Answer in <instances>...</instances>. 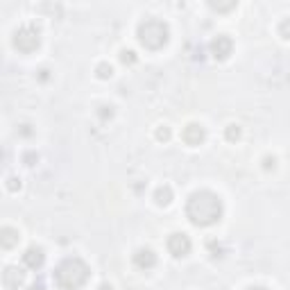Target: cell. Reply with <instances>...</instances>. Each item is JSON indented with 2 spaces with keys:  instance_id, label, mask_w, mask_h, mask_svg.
Returning <instances> with one entry per match:
<instances>
[{
  "instance_id": "cell-5",
  "label": "cell",
  "mask_w": 290,
  "mask_h": 290,
  "mask_svg": "<svg viewBox=\"0 0 290 290\" xmlns=\"http://www.w3.org/2000/svg\"><path fill=\"white\" fill-rule=\"evenodd\" d=\"M166 245H168V252H170L175 259H184V256H188L190 254V247H193L190 238L186 236V234H182V231H175V234H170Z\"/></svg>"
},
{
  "instance_id": "cell-10",
  "label": "cell",
  "mask_w": 290,
  "mask_h": 290,
  "mask_svg": "<svg viewBox=\"0 0 290 290\" xmlns=\"http://www.w3.org/2000/svg\"><path fill=\"white\" fill-rule=\"evenodd\" d=\"M134 265L138 267V270H152L154 265H157V254H154L150 247H141L134 252Z\"/></svg>"
},
{
  "instance_id": "cell-25",
  "label": "cell",
  "mask_w": 290,
  "mask_h": 290,
  "mask_svg": "<svg viewBox=\"0 0 290 290\" xmlns=\"http://www.w3.org/2000/svg\"><path fill=\"white\" fill-rule=\"evenodd\" d=\"M27 290H46V286H43V281H34L27 286Z\"/></svg>"
},
{
  "instance_id": "cell-27",
  "label": "cell",
  "mask_w": 290,
  "mask_h": 290,
  "mask_svg": "<svg viewBox=\"0 0 290 290\" xmlns=\"http://www.w3.org/2000/svg\"><path fill=\"white\" fill-rule=\"evenodd\" d=\"M247 290H267L265 286H252V288H247Z\"/></svg>"
},
{
  "instance_id": "cell-15",
  "label": "cell",
  "mask_w": 290,
  "mask_h": 290,
  "mask_svg": "<svg viewBox=\"0 0 290 290\" xmlns=\"http://www.w3.org/2000/svg\"><path fill=\"white\" fill-rule=\"evenodd\" d=\"M136 53H134V50H123V53H120V61H123L125 66H132V64H136Z\"/></svg>"
},
{
  "instance_id": "cell-6",
  "label": "cell",
  "mask_w": 290,
  "mask_h": 290,
  "mask_svg": "<svg viewBox=\"0 0 290 290\" xmlns=\"http://www.w3.org/2000/svg\"><path fill=\"white\" fill-rule=\"evenodd\" d=\"M209 50H211V54H213L218 61H225V59H229V54L234 53V41L225 34H218L213 41L209 43Z\"/></svg>"
},
{
  "instance_id": "cell-8",
  "label": "cell",
  "mask_w": 290,
  "mask_h": 290,
  "mask_svg": "<svg viewBox=\"0 0 290 290\" xmlns=\"http://www.w3.org/2000/svg\"><path fill=\"white\" fill-rule=\"evenodd\" d=\"M43 263H46V252H43L41 247H36V245H32V247H27L23 252V265L27 267V270H41Z\"/></svg>"
},
{
  "instance_id": "cell-11",
  "label": "cell",
  "mask_w": 290,
  "mask_h": 290,
  "mask_svg": "<svg viewBox=\"0 0 290 290\" xmlns=\"http://www.w3.org/2000/svg\"><path fill=\"white\" fill-rule=\"evenodd\" d=\"M18 240H21L18 229H14V227H2L0 229V245L5 249H12L14 245H18Z\"/></svg>"
},
{
  "instance_id": "cell-28",
  "label": "cell",
  "mask_w": 290,
  "mask_h": 290,
  "mask_svg": "<svg viewBox=\"0 0 290 290\" xmlns=\"http://www.w3.org/2000/svg\"><path fill=\"white\" fill-rule=\"evenodd\" d=\"M100 290H113V288H111L109 284H102V286H100Z\"/></svg>"
},
{
  "instance_id": "cell-9",
  "label": "cell",
  "mask_w": 290,
  "mask_h": 290,
  "mask_svg": "<svg viewBox=\"0 0 290 290\" xmlns=\"http://www.w3.org/2000/svg\"><path fill=\"white\" fill-rule=\"evenodd\" d=\"M23 281H25V272L21 270V267H14V265L5 267V272H2V284H5V288L18 290L21 286H23Z\"/></svg>"
},
{
  "instance_id": "cell-7",
  "label": "cell",
  "mask_w": 290,
  "mask_h": 290,
  "mask_svg": "<svg viewBox=\"0 0 290 290\" xmlns=\"http://www.w3.org/2000/svg\"><path fill=\"white\" fill-rule=\"evenodd\" d=\"M204 138H207V130L202 127V125L197 123H190L184 127L182 132V141L186 143V145H190V148H197V145H202L204 143Z\"/></svg>"
},
{
  "instance_id": "cell-24",
  "label": "cell",
  "mask_w": 290,
  "mask_h": 290,
  "mask_svg": "<svg viewBox=\"0 0 290 290\" xmlns=\"http://www.w3.org/2000/svg\"><path fill=\"white\" fill-rule=\"evenodd\" d=\"M209 249L213 252V256H222V247L215 245V240H209Z\"/></svg>"
},
{
  "instance_id": "cell-1",
  "label": "cell",
  "mask_w": 290,
  "mask_h": 290,
  "mask_svg": "<svg viewBox=\"0 0 290 290\" xmlns=\"http://www.w3.org/2000/svg\"><path fill=\"white\" fill-rule=\"evenodd\" d=\"M225 215L222 197L213 190H195L186 202V218L195 227H211Z\"/></svg>"
},
{
  "instance_id": "cell-2",
  "label": "cell",
  "mask_w": 290,
  "mask_h": 290,
  "mask_svg": "<svg viewBox=\"0 0 290 290\" xmlns=\"http://www.w3.org/2000/svg\"><path fill=\"white\" fill-rule=\"evenodd\" d=\"M89 277H91L89 263L84 259H79V256H68V259H64L53 272L54 284L61 290H79L82 286H86Z\"/></svg>"
},
{
  "instance_id": "cell-12",
  "label": "cell",
  "mask_w": 290,
  "mask_h": 290,
  "mask_svg": "<svg viewBox=\"0 0 290 290\" xmlns=\"http://www.w3.org/2000/svg\"><path fill=\"white\" fill-rule=\"evenodd\" d=\"M170 202H172V188L168 184H163V186H159L154 190V204L157 207H168Z\"/></svg>"
},
{
  "instance_id": "cell-14",
  "label": "cell",
  "mask_w": 290,
  "mask_h": 290,
  "mask_svg": "<svg viewBox=\"0 0 290 290\" xmlns=\"http://www.w3.org/2000/svg\"><path fill=\"white\" fill-rule=\"evenodd\" d=\"M95 73H98V77H100V79H109V77L113 75V68H111V64H107V61H102V64H98Z\"/></svg>"
},
{
  "instance_id": "cell-17",
  "label": "cell",
  "mask_w": 290,
  "mask_h": 290,
  "mask_svg": "<svg viewBox=\"0 0 290 290\" xmlns=\"http://www.w3.org/2000/svg\"><path fill=\"white\" fill-rule=\"evenodd\" d=\"M157 141H168L170 138V127H166V125H161V127H157Z\"/></svg>"
},
{
  "instance_id": "cell-4",
  "label": "cell",
  "mask_w": 290,
  "mask_h": 290,
  "mask_svg": "<svg viewBox=\"0 0 290 290\" xmlns=\"http://www.w3.org/2000/svg\"><path fill=\"white\" fill-rule=\"evenodd\" d=\"M12 43H14V48H16L18 53L30 54V53H34L36 48L41 46V32H39V27L32 25V23L21 25V27L14 32Z\"/></svg>"
},
{
  "instance_id": "cell-21",
  "label": "cell",
  "mask_w": 290,
  "mask_h": 290,
  "mask_svg": "<svg viewBox=\"0 0 290 290\" xmlns=\"http://www.w3.org/2000/svg\"><path fill=\"white\" fill-rule=\"evenodd\" d=\"M36 161H39V154H36V152H25L23 154V163H25V166H34Z\"/></svg>"
},
{
  "instance_id": "cell-22",
  "label": "cell",
  "mask_w": 290,
  "mask_h": 290,
  "mask_svg": "<svg viewBox=\"0 0 290 290\" xmlns=\"http://www.w3.org/2000/svg\"><path fill=\"white\" fill-rule=\"evenodd\" d=\"M263 168H265V170H274V168H277V159H274V157H265V159H263Z\"/></svg>"
},
{
  "instance_id": "cell-19",
  "label": "cell",
  "mask_w": 290,
  "mask_h": 290,
  "mask_svg": "<svg viewBox=\"0 0 290 290\" xmlns=\"http://www.w3.org/2000/svg\"><path fill=\"white\" fill-rule=\"evenodd\" d=\"M21 177H9L7 179V190H12V193H16V190H21Z\"/></svg>"
},
{
  "instance_id": "cell-20",
  "label": "cell",
  "mask_w": 290,
  "mask_h": 290,
  "mask_svg": "<svg viewBox=\"0 0 290 290\" xmlns=\"http://www.w3.org/2000/svg\"><path fill=\"white\" fill-rule=\"evenodd\" d=\"M279 34L284 36V39H290V18L281 21V25H279Z\"/></svg>"
},
{
  "instance_id": "cell-16",
  "label": "cell",
  "mask_w": 290,
  "mask_h": 290,
  "mask_svg": "<svg viewBox=\"0 0 290 290\" xmlns=\"http://www.w3.org/2000/svg\"><path fill=\"white\" fill-rule=\"evenodd\" d=\"M98 118L100 120H111L113 118V107L111 105H102V107H98Z\"/></svg>"
},
{
  "instance_id": "cell-18",
  "label": "cell",
  "mask_w": 290,
  "mask_h": 290,
  "mask_svg": "<svg viewBox=\"0 0 290 290\" xmlns=\"http://www.w3.org/2000/svg\"><path fill=\"white\" fill-rule=\"evenodd\" d=\"M32 134H34V130H32V125H27V123L18 125V136H23V138H30Z\"/></svg>"
},
{
  "instance_id": "cell-26",
  "label": "cell",
  "mask_w": 290,
  "mask_h": 290,
  "mask_svg": "<svg viewBox=\"0 0 290 290\" xmlns=\"http://www.w3.org/2000/svg\"><path fill=\"white\" fill-rule=\"evenodd\" d=\"M39 73H41V75H39V77H41L43 82H46V79H48V73H50V71H48V68H43V71H39Z\"/></svg>"
},
{
  "instance_id": "cell-3",
  "label": "cell",
  "mask_w": 290,
  "mask_h": 290,
  "mask_svg": "<svg viewBox=\"0 0 290 290\" xmlns=\"http://www.w3.org/2000/svg\"><path fill=\"white\" fill-rule=\"evenodd\" d=\"M136 36L141 41L143 48L148 50H159L168 43L170 39V27H168L166 21L161 18H145L138 23V30H136Z\"/></svg>"
},
{
  "instance_id": "cell-23",
  "label": "cell",
  "mask_w": 290,
  "mask_h": 290,
  "mask_svg": "<svg viewBox=\"0 0 290 290\" xmlns=\"http://www.w3.org/2000/svg\"><path fill=\"white\" fill-rule=\"evenodd\" d=\"M234 7H236V2H229V5H213V2H211V9H215V12H229Z\"/></svg>"
},
{
  "instance_id": "cell-13",
  "label": "cell",
  "mask_w": 290,
  "mask_h": 290,
  "mask_svg": "<svg viewBox=\"0 0 290 290\" xmlns=\"http://www.w3.org/2000/svg\"><path fill=\"white\" fill-rule=\"evenodd\" d=\"M240 134H243V130H240V125H229L225 130V138L229 143H236L238 138H240Z\"/></svg>"
}]
</instances>
